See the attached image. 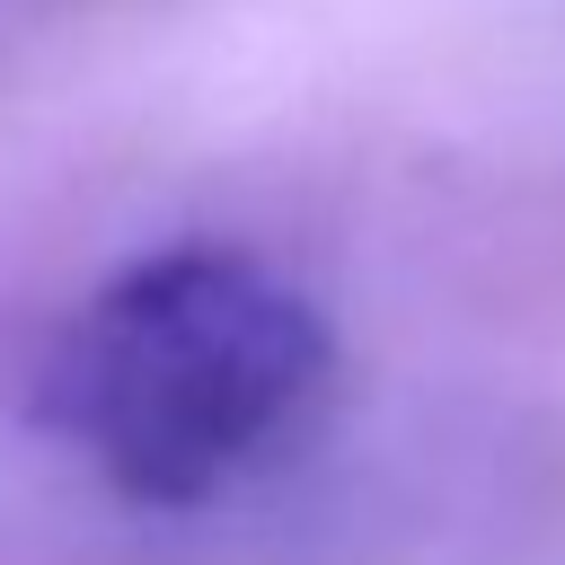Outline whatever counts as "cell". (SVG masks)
Returning <instances> with one entry per match:
<instances>
[{
    "mask_svg": "<svg viewBox=\"0 0 565 565\" xmlns=\"http://www.w3.org/2000/svg\"><path fill=\"white\" fill-rule=\"evenodd\" d=\"M318 300L238 238H168L115 265L44 362V424L150 512L256 477L327 397Z\"/></svg>",
    "mask_w": 565,
    "mask_h": 565,
    "instance_id": "1",
    "label": "cell"
}]
</instances>
